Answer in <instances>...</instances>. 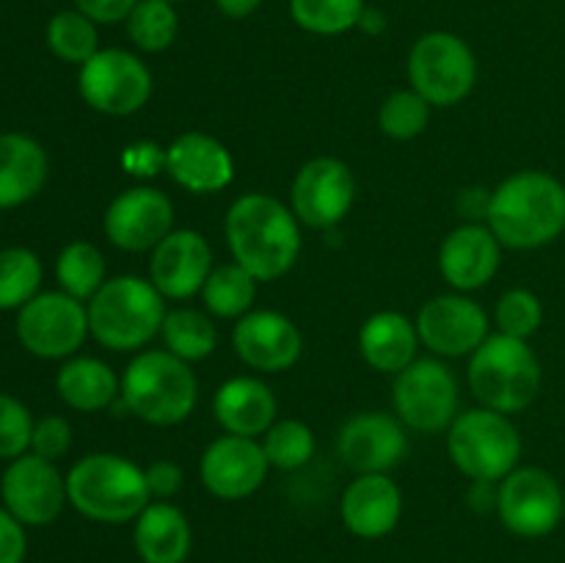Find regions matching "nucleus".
<instances>
[{
	"label": "nucleus",
	"mask_w": 565,
	"mask_h": 563,
	"mask_svg": "<svg viewBox=\"0 0 565 563\" xmlns=\"http://www.w3.org/2000/svg\"><path fill=\"white\" fill-rule=\"evenodd\" d=\"M88 331L108 351H138L163 329L166 304L141 276H114L86 304Z\"/></svg>",
	"instance_id": "5"
},
{
	"label": "nucleus",
	"mask_w": 565,
	"mask_h": 563,
	"mask_svg": "<svg viewBox=\"0 0 565 563\" xmlns=\"http://www.w3.org/2000/svg\"><path fill=\"white\" fill-rule=\"evenodd\" d=\"M132 541L143 563H185L193 544L191 522L171 502H149L138 513Z\"/></svg>",
	"instance_id": "26"
},
{
	"label": "nucleus",
	"mask_w": 565,
	"mask_h": 563,
	"mask_svg": "<svg viewBox=\"0 0 565 563\" xmlns=\"http://www.w3.org/2000/svg\"><path fill=\"white\" fill-rule=\"evenodd\" d=\"M72 3L97 25H116V22H127L138 0H72Z\"/></svg>",
	"instance_id": "43"
},
{
	"label": "nucleus",
	"mask_w": 565,
	"mask_h": 563,
	"mask_svg": "<svg viewBox=\"0 0 565 563\" xmlns=\"http://www.w3.org/2000/svg\"><path fill=\"white\" fill-rule=\"evenodd\" d=\"M257 285L259 279H254L243 265H218L202 287L204 307L215 318H243L246 312H252L254 301H257Z\"/></svg>",
	"instance_id": "30"
},
{
	"label": "nucleus",
	"mask_w": 565,
	"mask_h": 563,
	"mask_svg": "<svg viewBox=\"0 0 565 563\" xmlns=\"http://www.w3.org/2000/svg\"><path fill=\"white\" fill-rule=\"evenodd\" d=\"M125 25L127 36L141 53H163L180 33V17L169 0H138Z\"/></svg>",
	"instance_id": "35"
},
{
	"label": "nucleus",
	"mask_w": 565,
	"mask_h": 563,
	"mask_svg": "<svg viewBox=\"0 0 565 563\" xmlns=\"http://www.w3.org/2000/svg\"><path fill=\"white\" fill-rule=\"evenodd\" d=\"M447 453L469 480L500 484L522 461V434L508 414L469 408L447 428Z\"/></svg>",
	"instance_id": "7"
},
{
	"label": "nucleus",
	"mask_w": 565,
	"mask_h": 563,
	"mask_svg": "<svg viewBox=\"0 0 565 563\" xmlns=\"http://www.w3.org/2000/svg\"><path fill=\"white\" fill-rule=\"evenodd\" d=\"M232 348L248 368L281 373L301 359L303 337L287 315L274 309H252L237 318L232 329Z\"/></svg>",
	"instance_id": "19"
},
{
	"label": "nucleus",
	"mask_w": 565,
	"mask_h": 563,
	"mask_svg": "<svg viewBox=\"0 0 565 563\" xmlns=\"http://www.w3.org/2000/svg\"><path fill=\"white\" fill-rule=\"evenodd\" d=\"M494 320L502 334L530 340L544 323V304L527 287H513V290L502 293L497 301Z\"/></svg>",
	"instance_id": "38"
},
{
	"label": "nucleus",
	"mask_w": 565,
	"mask_h": 563,
	"mask_svg": "<svg viewBox=\"0 0 565 563\" xmlns=\"http://www.w3.org/2000/svg\"><path fill=\"white\" fill-rule=\"evenodd\" d=\"M403 495L390 475H356L340 500L342 524L359 539H384L397 528Z\"/></svg>",
	"instance_id": "23"
},
{
	"label": "nucleus",
	"mask_w": 565,
	"mask_h": 563,
	"mask_svg": "<svg viewBox=\"0 0 565 563\" xmlns=\"http://www.w3.org/2000/svg\"><path fill=\"white\" fill-rule=\"evenodd\" d=\"M55 279L66 296L77 301H92L99 287L108 282V265L103 252L88 241H72L55 257Z\"/></svg>",
	"instance_id": "29"
},
{
	"label": "nucleus",
	"mask_w": 565,
	"mask_h": 563,
	"mask_svg": "<svg viewBox=\"0 0 565 563\" xmlns=\"http://www.w3.org/2000/svg\"><path fill=\"white\" fill-rule=\"evenodd\" d=\"M55 392L75 412H103L121 395V379L97 357H70L55 373Z\"/></svg>",
	"instance_id": "28"
},
{
	"label": "nucleus",
	"mask_w": 565,
	"mask_h": 563,
	"mask_svg": "<svg viewBox=\"0 0 565 563\" xmlns=\"http://www.w3.org/2000/svg\"><path fill=\"white\" fill-rule=\"evenodd\" d=\"M276 412H279V403H276L274 390L254 375H237V379L224 381L215 392L213 414L226 434H265L276 423Z\"/></svg>",
	"instance_id": "24"
},
{
	"label": "nucleus",
	"mask_w": 565,
	"mask_h": 563,
	"mask_svg": "<svg viewBox=\"0 0 565 563\" xmlns=\"http://www.w3.org/2000/svg\"><path fill=\"white\" fill-rule=\"evenodd\" d=\"M213 274V248L207 237L196 230H171L149 259V282L163 298H185L202 293L204 282Z\"/></svg>",
	"instance_id": "20"
},
{
	"label": "nucleus",
	"mask_w": 565,
	"mask_h": 563,
	"mask_svg": "<svg viewBox=\"0 0 565 563\" xmlns=\"http://www.w3.org/2000/svg\"><path fill=\"white\" fill-rule=\"evenodd\" d=\"M395 414L406 428L439 434L458 417V379L441 359H414L395 375Z\"/></svg>",
	"instance_id": "10"
},
{
	"label": "nucleus",
	"mask_w": 565,
	"mask_h": 563,
	"mask_svg": "<svg viewBox=\"0 0 565 563\" xmlns=\"http://www.w3.org/2000/svg\"><path fill=\"white\" fill-rule=\"evenodd\" d=\"M72 447V425L66 423L61 414H47V417L36 419L31 436V453L47 461H58L70 453Z\"/></svg>",
	"instance_id": "40"
},
{
	"label": "nucleus",
	"mask_w": 565,
	"mask_h": 563,
	"mask_svg": "<svg viewBox=\"0 0 565 563\" xmlns=\"http://www.w3.org/2000/svg\"><path fill=\"white\" fill-rule=\"evenodd\" d=\"M42 259L25 246L0 248V312L22 309L42 287Z\"/></svg>",
	"instance_id": "33"
},
{
	"label": "nucleus",
	"mask_w": 565,
	"mask_h": 563,
	"mask_svg": "<svg viewBox=\"0 0 565 563\" xmlns=\"http://www.w3.org/2000/svg\"><path fill=\"white\" fill-rule=\"evenodd\" d=\"M160 334H163L166 351L180 357L182 362H202L218 346V331H215L213 320L191 307L166 312Z\"/></svg>",
	"instance_id": "31"
},
{
	"label": "nucleus",
	"mask_w": 565,
	"mask_h": 563,
	"mask_svg": "<svg viewBox=\"0 0 565 563\" xmlns=\"http://www.w3.org/2000/svg\"><path fill=\"white\" fill-rule=\"evenodd\" d=\"M268 456L254 436L226 434L210 442L202 453L199 475L204 489L218 500H246L263 489L268 478Z\"/></svg>",
	"instance_id": "17"
},
{
	"label": "nucleus",
	"mask_w": 565,
	"mask_h": 563,
	"mask_svg": "<svg viewBox=\"0 0 565 563\" xmlns=\"http://www.w3.org/2000/svg\"><path fill=\"white\" fill-rule=\"evenodd\" d=\"M406 70L414 92L439 108L467 99L478 83V59L472 47L450 31L423 33L408 50Z\"/></svg>",
	"instance_id": "8"
},
{
	"label": "nucleus",
	"mask_w": 565,
	"mask_h": 563,
	"mask_svg": "<svg viewBox=\"0 0 565 563\" xmlns=\"http://www.w3.org/2000/svg\"><path fill=\"white\" fill-rule=\"evenodd\" d=\"M458 210H461L463 219H469V224H480L483 219H489V204H491V191L486 188H463L458 193Z\"/></svg>",
	"instance_id": "45"
},
{
	"label": "nucleus",
	"mask_w": 565,
	"mask_h": 563,
	"mask_svg": "<svg viewBox=\"0 0 565 563\" xmlns=\"http://www.w3.org/2000/svg\"><path fill=\"white\" fill-rule=\"evenodd\" d=\"M103 230L121 252H152L174 230V204L158 188H127L105 210Z\"/></svg>",
	"instance_id": "15"
},
{
	"label": "nucleus",
	"mask_w": 565,
	"mask_h": 563,
	"mask_svg": "<svg viewBox=\"0 0 565 563\" xmlns=\"http://www.w3.org/2000/svg\"><path fill=\"white\" fill-rule=\"evenodd\" d=\"M125 158L132 174H158V169H166V149L154 147V144L127 147Z\"/></svg>",
	"instance_id": "44"
},
{
	"label": "nucleus",
	"mask_w": 565,
	"mask_h": 563,
	"mask_svg": "<svg viewBox=\"0 0 565 563\" xmlns=\"http://www.w3.org/2000/svg\"><path fill=\"white\" fill-rule=\"evenodd\" d=\"M364 9V0H290L292 22L315 36H342L353 31Z\"/></svg>",
	"instance_id": "34"
},
{
	"label": "nucleus",
	"mask_w": 565,
	"mask_h": 563,
	"mask_svg": "<svg viewBox=\"0 0 565 563\" xmlns=\"http://www.w3.org/2000/svg\"><path fill=\"white\" fill-rule=\"evenodd\" d=\"M224 230L232 259L259 282L285 276L301 254V221L270 193H243L235 199Z\"/></svg>",
	"instance_id": "1"
},
{
	"label": "nucleus",
	"mask_w": 565,
	"mask_h": 563,
	"mask_svg": "<svg viewBox=\"0 0 565 563\" xmlns=\"http://www.w3.org/2000/svg\"><path fill=\"white\" fill-rule=\"evenodd\" d=\"M428 121L430 103L425 97H419L414 88L390 94L379 110L381 130H384V136L395 138V141H412V138L423 136Z\"/></svg>",
	"instance_id": "37"
},
{
	"label": "nucleus",
	"mask_w": 565,
	"mask_h": 563,
	"mask_svg": "<svg viewBox=\"0 0 565 563\" xmlns=\"http://www.w3.org/2000/svg\"><path fill=\"white\" fill-rule=\"evenodd\" d=\"M28 555L25 524L0 506V563H22Z\"/></svg>",
	"instance_id": "41"
},
{
	"label": "nucleus",
	"mask_w": 565,
	"mask_h": 563,
	"mask_svg": "<svg viewBox=\"0 0 565 563\" xmlns=\"http://www.w3.org/2000/svg\"><path fill=\"white\" fill-rule=\"evenodd\" d=\"M152 72L136 53L121 47L97 50L77 72L83 103L105 116L138 114L152 97Z\"/></svg>",
	"instance_id": "9"
},
{
	"label": "nucleus",
	"mask_w": 565,
	"mask_h": 563,
	"mask_svg": "<svg viewBox=\"0 0 565 563\" xmlns=\"http://www.w3.org/2000/svg\"><path fill=\"white\" fill-rule=\"evenodd\" d=\"M502 243L489 224H461L441 241L439 270L458 293L480 290L500 270Z\"/></svg>",
	"instance_id": "21"
},
{
	"label": "nucleus",
	"mask_w": 565,
	"mask_h": 563,
	"mask_svg": "<svg viewBox=\"0 0 565 563\" xmlns=\"http://www.w3.org/2000/svg\"><path fill=\"white\" fill-rule=\"evenodd\" d=\"M356 180L345 160L312 158L298 169L290 188V208L309 230H334L351 213Z\"/></svg>",
	"instance_id": "14"
},
{
	"label": "nucleus",
	"mask_w": 565,
	"mask_h": 563,
	"mask_svg": "<svg viewBox=\"0 0 565 563\" xmlns=\"http://www.w3.org/2000/svg\"><path fill=\"white\" fill-rule=\"evenodd\" d=\"M469 390L500 414H516L533 406L541 392L544 370L527 340L508 337L502 331L489 334L469 359Z\"/></svg>",
	"instance_id": "6"
},
{
	"label": "nucleus",
	"mask_w": 565,
	"mask_h": 563,
	"mask_svg": "<svg viewBox=\"0 0 565 563\" xmlns=\"http://www.w3.org/2000/svg\"><path fill=\"white\" fill-rule=\"evenodd\" d=\"M497 497H500V484H494V480H472L467 500L478 513H489L497 511Z\"/></svg>",
	"instance_id": "46"
},
{
	"label": "nucleus",
	"mask_w": 565,
	"mask_h": 563,
	"mask_svg": "<svg viewBox=\"0 0 565 563\" xmlns=\"http://www.w3.org/2000/svg\"><path fill=\"white\" fill-rule=\"evenodd\" d=\"M171 180L191 193H218L235 177V160L218 138L207 132H182L166 147Z\"/></svg>",
	"instance_id": "22"
},
{
	"label": "nucleus",
	"mask_w": 565,
	"mask_h": 563,
	"mask_svg": "<svg viewBox=\"0 0 565 563\" xmlns=\"http://www.w3.org/2000/svg\"><path fill=\"white\" fill-rule=\"evenodd\" d=\"M44 42L58 61L83 66L99 50L97 22H92L77 9L55 11L44 31Z\"/></svg>",
	"instance_id": "32"
},
{
	"label": "nucleus",
	"mask_w": 565,
	"mask_h": 563,
	"mask_svg": "<svg viewBox=\"0 0 565 563\" xmlns=\"http://www.w3.org/2000/svg\"><path fill=\"white\" fill-rule=\"evenodd\" d=\"M386 28V14L381 9H364L362 20H359V31L364 33H373V36H379V33H384Z\"/></svg>",
	"instance_id": "48"
},
{
	"label": "nucleus",
	"mask_w": 565,
	"mask_h": 563,
	"mask_svg": "<svg viewBox=\"0 0 565 563\" xmlns=\"http://www.w3.org/2000/svg\"><path fill=\"white\" fill-rule=\"evenodd\" d=\"M33 425L36 419L31 417V408L20 397L0 392V458L3 461L31 453Z\"/></svg>",
	"instance_id": "39"
},
{
	"label": "nucleus",
	"mask_w": 565,
	"mask_h": 563,
	"mask_svg": "<svg viewBox=\"0 0 565 563\" xmlns=\"http://www.w3.org/2000/svg\"><path fill=\"white\" fill-rule=\"evenodd\" d=\"M121 403L149 425H180L196 408L199 381L171 351H141L121 373Z\"/></svg>",
	"instance_id": "4"
},
{
	"label": "nucleus",
	"mask_w": 565,
	"mask_h": 563,
	"mask_svg": "<svg viewBox=\"0 0 565 563\" xmlns=\"http://www.w3.org/2000/svg\"><path fill=\"white\" fill-rule=\"evenodd\" d=\"M17 340L31 357L70 359L86 342L88 309L64 290H47L33 296L17 309Z\"/></svg>",
	"instance_id": "11"
},
{
	"label": "nucleus",
	"mask_w": 565,
	"mask_h": 563,
	"mask_svg": "<svg viewBox=\"0 0 565 563\" xmlns=\"http://www.w3.org/2000/svg\"><path fill=\"white\" fill-rule=\"evenodd\" d=\"M500 522L522 539L550 535L563 522L565 495L561 480L544 467H516L500 480Z\"/></svg>",
	"instance_id": "12"
},
{
	"label": "nucleus",
	"mask_w": 565,
	"mask_h": 563,
	"mask_svg": "<svg viewBox=\"0 0 565 563\" xmlns=\"http://www.w3.org/2000/svg\"><path fill=\"white\" fill-rule=\"evenodd\" d=\"M0 502L9 508L25 528H44L61 517L66 497V475L55 461L25 453L11 458L0 475Z\"/></svg>",
	"instance_id": "13"
},
{
	"label": "nucleus",
	"mask_w": 565,
	"mask_h": 563,
	"mask_svg": "<svg viewBox=\"0 0 565 563\" xmlns=\"http://www.w3.org/2000/svg\"><path fill=\"white\" fill-rule=\"evenodd\" d=\"M50 158L36 138L0 132V210H14L39 196L47 182Z\"/></svg>",
	"instance_id": "25"
},
{
	"label": "nucleus",
	"mask_w": 565,
	"mask_h": 563,
	"mask_svg": "<svg viewBox=\"0 0 565 563\" xmlns=\"http://www.w3.org/2000/svg\"><path fill=\"white\" fill-rule=\"evenodd\" d=\"M218 11L230 20H246L263 6V0H215Z\"/></svg>",
	"instance_id": "47"
},
{
	"label": "nucleus",
	"mask_w": 565,
	"mask_h": 563,
	"mask_svg": "<svg viewBox=\"0 0 565 563\" xmlns=\"http://www.w3.org/2000/svg\"><path fill=\"white\" fill-rule=\"evenodd\" d=\"M417 323L395 309H384L364 320L359 331V351L379 373H401L417 359Z\"/></svg>",
	"instance_id": "27"
},
{
	"label": "nucleus",
	"mask_w": 565,
	"mask_h": 563,
	"mask_svg": "<svg viewBox=\"0 0 565 563\" xmlns=\"http://www.w3.org/2000/svg\"><path fill=\"white\" fill-rule=\"evenodd\" d=\"M337 453L356 475H390L408 453L406 425L386 412H362L340 428Z\"/></svg>",
	"instance_id": "18"
},
{
	"label": "nucleus",
	"mask_w": 565,
	"mask_h": 563,
	"mask_svg": "<svg viewBox=\"0 0 565 563\" xmlns=\"http://www.w3.org/2000/svg\"><path fill=\"white\" fill-rule=\"evenodd\" d=\"M66 497L81 517L103 524H125L152 502L138 464L116 453H88L66 472Z\"/></svg>",
	"instance_id": "3"
},
{
	"label": "nucleus",
	"mask_w": 565,
	"mask_h": 563,
	"mask_svg": "<svg viewBox=\"0 0 565 563\" xmlns=\"http://www.w3.org/2000/svg\"><path fill=\"white\" fill-rule=\"evenodd\" d=\"M486 221L505 248L550 246L565 232V185L546 171H516L491 191Z\"/></svg>",
	"instance_id": "2"
},
{
	"label": "nucleus",
	"mask_w": 565,
	"mask_h": 563,
	"mask_svg": "<svg viewBox=\"0 0 565 563\" xmlns=\"http://www.w3.org/2000/svg\"><path fill=\"white\" fill-rule=\"evenodd\" d=\"M263 450L276 469H301L315 456V434L301 419H279L265 431Z\"/></svg>",
	"instance_id": "36"
},
{
	"label": "nucleus",
	"mask_w": 565,
	"mask_h": 563,
	"mask_svg": "<svg viewBox=\"0 0 565 563\" xmlns=\"http://www.w3.org/2000/svg\"><path fill=\"white\" fill-rule=\"evenodd\" d=\"M143 478H147L149 495L158 497V500H169L177 491L182 489V475L180 464L169 461V458H160V461H152L147 469H143Z\"/></svg>",
	"instance_id": "42"
},
{
	"label": "nucleus",
	"mask_w": 565,
	"mask_h": 563,
	"mask_svg": "<svg viewBox=\"0 0 565 563\" xmlns=\"http://www.w3.org/2000/svg\"><path fill=\"white\" fill-rule=\"evenodd\" d=\"M417 334L439 357H472L489 337V315L463 293H447L423 304Z\"/></svg>",
	"instance_id": "16"
},
{
	"label": "nucleus",
	"mask_w": 565,
	"mask_h": 563,
	"mask_svg": "<svg viewBox=\"0 0 565 563\" xmlns=\"http://www.w3.org/2000/svg\"><path fill=\"white\" fill-rule=\"evenodd\" d=\"M169 3H177V0H169Z\"/></svg>",
	"instance_id": "49"
}]
</instances>
